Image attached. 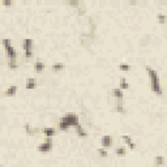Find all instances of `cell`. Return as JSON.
Segmentation results:
<instances>
[{
	"label": "cell",
	"mask_w": 167,
	"mask_h": 167,
	"mask_svg": "<svg viewBox=\"0 0 167 167\" xmlns=\"http://www.w3.org/2000/svg\"><path fill=\"white\" fill-rule=\"evenodd\" d=\"M3 47L5 50V55H7V63H8V68L9 69H17L18 64H17V52H16L15 47L11 44L9 39L4 38L3 39Z\"/></svg>",
	"instance_id": "obj_1"
},
{
	"label": "cell",
	"mask_w": 167,
	"mask_h": 167,
	"mask_svg": "<svg viewBox=\"0 0 167 167\" xmlns=\"http://www.w3.org/2000/svg\"><path fill=\"white\" fill-rule=\"evenodd\" d=\"M146 72H148V76H149V80H150V89L154 94H157L158 97H162L163 93H162V88H161V82H159V77H158V73L153 69L152 67H145Z\"/></svg>",
	"instance_id": "obj_2"
},
{
	"label": "cell",
	"mask_w": 167,
	"mask_h": 167,
	"mask_svg": "<svg viewBox=\"0 0 167 167\" xmlns=\"http://www.w3.org/2000/svg\"><path fill=\"white\" fill-rule=\"evenodd\" d=\"M22 48L25 51V58L26 59H31L34 55V41L33 39H24V43H22Z\"/></svg>",
	"instance_id": "obj_3"
},
{
	"label": "cell",
	"mask_w": 167,
	"mask_h": 167,
	"mask_svg": "<svg viewBox=\"0 0 167 167\" xmlns=\"http://www.w3.org/2000/svg\"><path fill=\"white\" fill-rule=\"evenodd\" d=\"M52 137H46V141L44 142H42V144H39V146H38V152H41V153H48V152H51L52 150Z\"/></svg>",
	"instance_id": "obj_4"
},
{
	"label": "cell",
	"mask_w": 167,
	"mask_h": 167,
	"mask_svg": "<svg viewBox=\"0 0 167 167\" xmlns=\"http://www.w3.org/2000/svg\"><path fill=\"white\" fill-rule=\"evenodd\" d=\"M64 117H65V120H67V122L69 123L71 128H74V129H76L77 127H80V122H78V116L76 115V114H73V112H68Z\"/></svg>",
	"instance_id": "obj_5"
},
{
	"label": "cell",
	"mask_w": 167,
	"mask_h": 167,
	"mask_svg": "<svg viewBox=\"0 0 167 167\" xmlns=\"http://www.w3.org/2000/svg\"><path fill=\"white\" fill-rule=\"evenodd\" d=\"M111 96H112V98H115L116 99V103H119V104H123V98H124V94H123V90L120 89H112L111 90Z\"/></svg>",
	"instance_id": "obj_6"
},
{
	"label": "cell",
	"mask_w": 167,
	"mask_h": 167,
	"mask_svg": "<svg viewBox=\"0 0 167 167\" xmlns=\"http://www.w3.org/2000/svg\"><path fill=\"white\" fill-rule=\"evenodd\" d=\"M112 142H114V140L111 136H103L102 139H101V146H102V148L110 149L111 146H112Z\"/></svg>",
	"instance_id": "obj_7"
},
{
	"label": "cell",
	"mask_w": 167,
	"mask_h": 167,
	"mask_svg": "<svg viewBox=\"0 0 167 167\" xmlns=\"http://www.w3.org/2000/svg\"><path fill=\"white\" fill-rule=\"evenodd\" d=\"M58 128L61 131V132H65V131H68L71 128V125H69V123L65 120V117H60V120H59V123H58Z\"/></svg>",
	"instance_id": "obj_8"
},
{
	"label": "cell",
	"mask_w": 167,
	"mask_h": 167,
	"mask_svg": "<svg viewBox=\"0 0 167 167\" xmlns=\"http://www.w3.org/2000/svg\"><path fill=\"white\" fill-rule=\"evenodd\" d=\"M25 88H26L28 90L35 89V88H37V80H35L34 77H29V78H26V81H25Z\"/></svg>",
	"instance_id": "obj_9"
},
{
	"label": "cell",
	"mask_w": 167,
	"mask_h": 167,
	"mask_svg": "<svg viewBox=\"0 0 167 167\" xmlns=\"http://www.w3.org/2000/svg\"><path fill=\"white\" fill-rule=\"evenodd\" d=\"M16 94H17V86H9L8 89L5 90V93H4V96L5 97H15Z\"/></svg>",
	"instance_id": "obj_10"
},
{
	"label": "cell",
	"mask_w": 167,
	"mask_h": 167,
	"mask_svg": "<svg viewBox=\"0 0 167 167\" xmlns=\"http://www.w3.org/2000/svg\"><path fill=\"white\" fill-rule=\"evenodd\" d=\"M42 132H43V135L46 137H54L56 131H55V128H52V127H46V128H43Z\"/></svg>",
	"instance_id": "obj_11"
},
{
	"label": "cell",
	"mask_w": 167,
	"mask_h": 167,
	"mask_svg": "<svg viewBox=\"0 0 167 167\" xmlns=\"http://www.w3.org/2000/svg\"><path fill=\"white\" fill-rule=\"evenodd\" d=\"M34 71L38 72V73H42V72L44 71V64L42 63L41 60H37V61L34 63Z\"/></svg>",
	"instance_id": "obj_12"
},
{
	"label": "cell",
	"mask_w": 167,
	"mask_h": 167,
	"mask_svg": "<svg viewBox=\"0 0 167 167\" xmlns=\"http://www.w3.org/2000/svg\"><path fill=\"white\" fill-rule=\"evenodd\" d=\"M76 133H77V136L80 137V139H86L88 137V133H86V131H84L82 127H77L76 128Z\"/></svg>",
	"instance_id": "obj_13"
},
{
	"label": "cell",
	"mask_w": 167,
	"mask_h": 167,
	"mask_svg": "<svg viewBox=\"0 0 167 167\" xmlns=\"http://www.w3.org/2000/svg\"><path fill=\"white\" fill-rule=\"evenodd\" d=\"M119 86H120V89H122V90L129 89V84H128V81H127L124 77L120 78V81H119Z\"/></svg>",
	"instance_id": "obj_14"
},
{
	"label": "cell",
	"mask_w": 167,
	"mask_h": 167,
	"mask_svg": "<svg viewBox=\"0 0 167 167\" xmlns=\"http://www.w3.org/2000/svg\"><path fill=\"white\" fill-rule=\"evenodd\" d=\"M64 68H65V65L63 63H56V64L52 65L51 69L54 72H60V71H64Z\"/></svg>",
	"instance_id": "obj_15"
},
{
	"label": "cell",
	"mask_w": 167,
	"mask_h": 167,
	"mask_svg": "<svg viewBox=\"0 0 167 167\" xmlns=\"http://www.w3.org/2000/svg\"><path fill=\"white\" fill-rule=\"evenodd\" d=\"M25 131H26V133H28L29 136H34L37 132H39V129H33V128H30V125H29V124H25Z\"/></svg>",
	"instance_id": "obj_16"
},
{
	"label": "cell",
	"mask_w": 167,
	"mask_h": 167,
	"mask_svg": "<svg viewBox=\"0 0 167 167\" xmlns=\"http://www.w3.org/2000/svg\"><path fill=\"white\" fill-rule=\"evenodd\" d=\"M114 111H115V112H119V114H125V109H124V106L123 104H119V103L115 104Z\"/></svg>",
	"instance_id": "obj_17"
},
{
	"label": "cell",
	"mask_w": 167,
	"mask_h": 167,
	"mask_svg": "<svg viewBox=\"0 0 167 167\" xmlns=\"http://www.w3.org/2000/svg\"><path fill=\"white\" fill-rule=\"evenodd\" d=\"M98 155H99V158H106L107 155V149L106 148H101V149H98Z\"/></svg>",
	"instance_id": "obj_18"
},
{
	"label": "cell",
	"mask_w": 167,
	"mask_h": 167,
	"mask_svg": "<svg viewBox=\"0 0 167 167\" xmlns=\"http://www.w3.org/2000/svg\"><path fill=\"white\" fill-rule=\"evenodd\" d=\"M157 17H158V21H159V24H166V21H167V17L165 15H163V13H158V16H157Z\"/></svg>",
	"instance_id": "obj_19"
},
{
	"label": "cell",
	"mask_w": 167,
	"mask_h": 167,
	"mask_svg": "<svg viewBox=\"0 0 167 167\" xmlns=\"http://www.w3.org/2000/svg\"><path fill=\"white\" fill-rule=\"evenodd\" d=\"M154 165H165V158H163V157H155Z\"/></svg>",
	"instance_id": "obj_20"
},
{
	"label": "cell",
	"mask_w": 167,
	"mask_h": 167,
	"mask_svg": "<svg viewBox=\"0 0 167 167\" xmlns=\"http://www.w3.org/2000/svg\"><path fill=\"white\" fill-rule=\"evenodd\" d=\"M129 69H131L129 64H120L119 65V71H122V72H128Z\"/></svg>",
	"instance_id": "obj_21"
},
{
	"label": "cell",
	"mask_w": 167,
	"mask_h": 167,
	"mask_svg": "<svg viewBox=\"0 0 167 167\" xmlns=\"http://www.w3.org/2000/svg\"><path fill=\"white\" fill-rule=\"evenodd\" d=\"M115 153H116V155L122 157V155H125L127 150H125V148H117V149L115 150Z\"/></svg>",
	"instance_id": "obj_22"
},
{
	"label": "cell",
	"mask_w": 167,
	"mask_h": 167,
	"mask_svg": "<svg viewBox=\"0 0 167 167\" xmlns=\"http://www.w3.org/2000/svg\"><path fill=\"white\" fill-rule=\"evenodd\" d=\"M68 4H69L71 7H73V8H77L78 7V3H80V0H68Z\"/></svg>",
	"instance_id": "obj_23"
},
{
	"label": "cell",
	"mask_w": 167,
	"mask_h": 167,
	"mask_svg": "<svg viewBox=\"0 0 167 167\" xmlns=\"http://www.w3.org/2000/svg\"><path fill=\"white\" fill-rule=\"evenodd\" d=\"M3 5L4 7H12L13 5V0H3Z\"/></svg>",
	"instance_id": "obj_24"
},
{
	"label": "cell",
	"mask_w": 167,
	"mask_h": 167,
	"mask_svg": "<svg viewBox=\"0 0 167 167\" xmlns=\"http://www.w3.org/2000/svg\"><path fill=\"white\" fill-rule=\"evenodd\" d=\"M122 140H123V141L127 144V145L132 142V140H131V136H123V137H122Z\"/></svg>",
	"instance_id": "obj_25"
},
{
	"label": "cell",
	"mask_w": 167,
	"mask_h": 167,
	"mask_svg": "<svg viewBox=\"0 0 167 167\" xmlns=\"http://www.w3.org/2000/svg\"><path fill=\"white\" fill-rule=\"evenodd\" d=\"M129 1V4H132V5H136L137 3H139V0H128Z\"/></svg>",
	"instance_id": "obj_26"
},
{
	"label": "cell",
	"mask_w": 167,
	"mask_h": 167,
	"mask_svg": "<svg viewBox=\"0 0 167 167\" xmlns=\"http://www.w3.org/2000/svg\"><path fill=\"white\" fill-rule=\"evenodd\" d=\"M128 146H129V149H135L136 148V145H135V144H133V142H131V144H128Z\"/></svg>",
	"instance_id": "obj_27"
},
{
	"label": "cell",
	"mask_w": 167,
	"mask_h": 167,
	"mask_svg": "<svg viewBox=\"0 0 167 167\" xmlns=\"http://www.w3.org/2000/svg\"><path fill=\"white\" fill-rule=\"evenodd\" d=\"M24 1H26V0H24Z\"/></svg>",
	"instance_id": "obj_28"
}]
</instances>
